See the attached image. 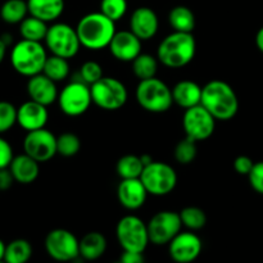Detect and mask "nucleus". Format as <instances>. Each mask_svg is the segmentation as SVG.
<instances>
[{"label": "nucleus", "instance_id": "nucleus-1", "mask_svg": "<svg viewBox=\"0 0 263 263\" xmlns=\"http://www.w3.org/2000/svg\"><path fill=\"white\" fill-rule=\"evenodd\" d=\"M200 104L216 121H230L239 112L238 95L233 86L223 80H211L203 86Z\"/></svg>", "mask_w": 263, "mask_h": 263}, {"label": "nucleus", "instance_id": "nucleus-2", "mask_svg": "<svg viewBox=\"0 0 263 263\" xmlns=\"http://www.w3.org/2000/svg\"><path fill=\"white\" fill-rule=\"evenodd\" d=\"M197 54V41L193 33L172 31L157 48L159 63L167 68L177 69L186 67Z\"/></svg>", "mask_w": 263, "mask_h": 263}, {"label": "nucleus", "instance_id": "nucleus-3", "mask_svg": "<svg viewBox=\"0 0 263 263\" xmlns=\"http://www.w3.org/2000/svg\"><path fill=\"white\" fill-rule=\"evenodd\" d=\"M76 31L82 48L94 51L108 48L117 32L115 21L102 12L85 14L77 23Z\"/></svg>", "mask_w": 263, "mask_h": 263}, {"label": "nucleus", "instance_id": "nucleus-4", "mask_svg": "<svg viewBox=\"0 0 263 263\" xmlns=\"http://www.w3.org/2000/svg\"><path fill=\"white\" fill-rule=\"evenodd\" d=\"M48 49L39 41L20 40L10 49L9 61L13 69L23 77H32L43 73L48 59Z\"/></svg>", "mask_w": 263, "mask_h": 263}, {"label": "nucleus", "instance_id": "nucleus-5", "mask_svg": "<svg viewBox=\"0 0 263 263\" xmlns=\"http://www.w3.org/2000/svg\"><path fill=\"white\" fill-rule=\"evenodd\" d=\"M138 104L149 113H166L174 104L172 89L158 77L140 80L135 90Z\"/></svg>", "mask_w": 263, "mask_h": 263}, {"label": "nucleus", "instance_id": "nucleus-6", "mask_svg": "<svg viewBox=\"0 0 263 263\" xmlns=\"http://www.w3.org/2000/svg\"><path fill=\"white\" fill-rule=\"evenodd\" d=\"M44 43L49 53L66 59L74 58L81 49L76 27L64 22H54L49 26Z\"/></svg>", "mask_w": 263, "mask_h": 263}, {"label": "nucleus", "instance_id": "nucleus-7", "mask_svg": "<svg viewBox=\"0 0 263 263\" xmlns=\"http://www.w3.org/2000/svg\"><path fill=\"white\" fill-rule=\"evenodd\" d=\"M140 180L143 181L149 195L164 197L174 192L179 177L171 164L153 161L151 164L144 167Z\"/></svg>", "mask_w": 263, "mask_h": 263}, {"label": "nucleus", "instance_id": "nucleus-8", "mask_svg": "<svg viewBox=\"0 0 263 263\" xmlns=\"http://www.w3.org/2000/svg\"><path fill=\"white\" fill-rule=\"evenodd\" d=\"M90 90L92 103L103 110H118L128 100L127 87L116 77L103 76L90 86Z\"/></svg>", "mask_w": 263, "mask_h": 263}, {"label": "nucleus", "instance_id": "nucleus-9", "mask_svg": "<svg viewBox=\"0 0 263 263\" xmlns=\"http://www.w3.org/2000/svg\"><path fill=\"white\" fill-rule=\"evenodd\" d=\"M116 236L123 251L144 253L151 243L148 225L135 215H127L118 221L116 226Z\"/></svg>", "mask_w": 263, "mask_h": 263}, {"label": "nucleus", "instance_id": "nucleus-10", "mask_svg": "<svg viewBox=\"0 0 263 263\" xmlns=\"http://www.w3.org/2000/svg\"><path fill=\"white\" fill-rule=\"evenodd\" d=\"M58 105L62 113L68 117H80L89 110L92 104L91 90L87 84L80 79L69 81L59 91Z\"/></svg>", "mask_w": 263, "mask_h": 263}, {"label": "nucleus", "instance_id": "nucleus-11", "mask_svg": "<svg viewBox=\"0 0 263 263\" xmlns=\"http://www.w3.org/2000/svg\"><path fill=\"white\" fill-rule=\"evenodd\" d=\"M44 246L49 257L57 262H72L80 257V240L66 229L49 231Z\"/></svg>", "mask_w": 263, "mask_h": 263}, {"label": "nucleus", "instance_id": "nucleus-12", "mask_svg": "<svg viewBox=\"0 0 263 263\" xmlns=\"http://www.w3.org/2000/svg\"><path fill=\"white\" fill-rule=\"evenodd\" d=\"M149 240L154 246H166L181 231L182 222L179 212L159 211L149 220Z\"/></svg>", "mask_w": 263, "mask_h": 263}, {"label": "nucleus", "instance_id": "nucleus-13", "mask_svg": "<svg viewBox=\"0 0 263 263\" xmlns=\"http://www.w3.org/2000/svg\"><path fill=\"white\" fill-rule=\"evenodd\" d=\"M182 127L187 138L194 141H204L213 135L216 118L202 104L185 109L182 116Z\"/></svg>", "mask_w": 263, "mask_h": 263}, {"label": "nucleus", "instance_id": "nucleus-14", "mask_svg": "<svg viewBox=\"0 0 263 263\" xmlns=\"http://www.w3.org/2000/svg\"><path fill=\"white\" fill-rule=\"evenodd\" d=\"M23 152L39 163H45L58 154L57 136L45 127L28 131L23 139Z\"/></svg>", "mask_w": 263, "mask_h": 263}, {"label": "nucleus", "instance_id": "nucleus-15", "mask_svg": "<svg viewBox=\"0 0 263 263\" xmlns=\"http://www.w3.org/2000/svg\"><path fill=\"white\" fill-rule=\"evenodd\" d=\"M203 243L195 231H180L168 244V254L176 263H192L200 256Z\"/></svg>", "mask_w": 263, "mask_h": 263}, {"label": "nucleus", "instance_id": "nucleus-16", "mask_svg": "<svg viewBox=\"0 0 263 263\" xmlns=\"http://www.w3.org/2000/svg\"><path fill=\"white\" fill-rule=\"evenodd\" d=\"M108 49L115 59L123 63H131L139 54L143 53V41L130 30L117 31Z\"/></svg>", "mask_w": 263, "mask_h": 263}, {"label": "nucleus", "instance_id": "nucleus-17", "mask_svg": "<svg viewBox=\"0 0 263 263\" xmlns=\"http://www.w3.org/2000/svg\"><path fill=\"white\" fill-rule=\"evenodd\" d=\"M128 26V30L135 33L141 41H148L158 32L159 18L152 8L139 7L130 15Z\"/></svg>", "mask_w": 263, "mask_h": 263}, {"label": "nucleus", "instance_id": "nucleus-18", "mask_svg": "<svg viewBox=\"0 0 263 263\" xmlns=\"http://www.w3.org/2000/svg\"><path fill=\"white\" fill-rule=\"evenodd\" d=\"M49 121L48 107L33 100H27L17 108V123L25 131L44 128Z\"/></svg>", "mask_w": 263, "mask_h": 263}, {"label": "nucleus", "instance_id": "nucleus-19", "mask_svg": "<svg viewBox=\"0 0 263 263\" xmlns=\"http://www.w3.org/2000/svg\"><path fill=\"white\" fill-rule=\"evenodd\" d=\"M148 192L140 179L121 180L117 186V199L127 211H138L145 204Z\"/></svg>", "mask_w": 263, "mask_h": 263}, {"label": "nucleus", "instance_id": "nucleus-20", "mask_svg": "<svg viewBox=\"0 0 263 263\" xmlns=\"http://www.w3.org/2000/svg\"><path fill=\"white\" fill-rule=\"evenodd\" d=\"M26 89H27V94L31 100L40 103L45 107L58 102L59 90L57 82H54L44 73L30 77Z\"/></svg>", "mask_w": 263, "mask_h": 263}, {"label": "nucleus", "instance_id": "nucleus-21", "mask_svg": "<svg viewBox=\"0 0 263 263\" xmlns=\"http://www.w3.org/2000/svg\"><path fill=\"white\" fill-rule=\"evenodd\" d=\"M9 170L14 177L15 182L22 185H30L37 180L40 175V163L27 156L26 153L14 156Z\"/></svg>", "mask_w": 263, "mask_h": 263}, {"label": "nucleus", "instance_id": "nucleus-22", "mask_svg": "<svg viewBox=\"0 0 263 263\" xmlns=\"http://www.w3.org/2000/svg\"><path fill=\"white\" fill-rule=\"evenodd\" d=\"M202 86L192 80H181L172 87L174 103L182 109L199 105L202 102Z\"/></svg>", "mask_w": 263, "mask_h": 263}, {"label": "nucleus", "instance_id": "nucleus-23", "mask_svg": "<svg viewBox=\"0 0 263 263\" xmlns=\"http://www.w3.org/2000/svg\"><path fill=\"white\" fill-rule=\"evenodd\" d=\"M28 14L46 23H54L63 14L64 0H27Z\"/></svg>", "mask_w": 263, "mask_h": 263}, {"label": "nucleus", "instance_id": "nucleus-24", "mask_svg": "<svg viewBox=\"0 0 263 263\" xmlns=\"http://www.w3.org/2000/svg\"><path fill=\"white\" fill-rule=\"evenodd\" d=\"M107 251V239L102 233L91 231L80 240V257L85 261H97Z\"/></svg>", "mask_w": 263, "mask_h": 263}, {"label": "nucleus", "instance_id": "nucleus-25", "mask_svg": "<svg viewBox=\"0 0 263 263\" xmlns=\"http://www.w3.org/2000/svg\"><path fill=\"white\" fill-rule=\"evenodd\" d=\"M168 23L172 30L177 32L193 33L197 25V20H195L194 12L190 8L185 5H177L170 10Z\"/></svg>", "mask_w": 263, "mask_h": 263}, {"label": "nucleus", "instance_id": "nucleus-26", "mask_svg": "<svg viewBox=\"0 0 263 263\" xmlns=\"http://www.w3.org/2000/svg\"><path fill=\"white\" fill-rule=\"evenodd\" d=\"M133 72L136 79L148 80L157 76L159 67V61L157 55H152L149 53H141L131 62Z\"/></svg>", "mask_w": 263, "mask_h": 263}, {"label": "nucleus", "instance_id": "nucleus-27", "mask_svg": "<svg viewBox=\"0 0 263 263\" xmlns=\"http://www.w3.org/2000/svg\"><path fill=\"white\" fill-rule=\"evenodd\" d=\"M27 14V0H7L0 7V18L8 25H20Z\"/></svg>", "mask_w": 263, "mask_h": 263}, {"label": "nucleus", "instance_id": "nucleus-28", "mask_svg": "<svg viewBox=\"0 0 263 263\" xmlns=\"http://www.w3.org/2000/svg\"><path fill=\"white\" fill-rule=\"evenodd\" d=\"M48 23L39 18L27 15L22 22L20 23V35L25 40L30 41H41L45 40V36L48 33Z\"/></svg>", "mask_w": 263, "mask_h": 263}, {"label": "nucleus", "instance_id": "nucleus-29", "mask_svg": "<svg viewBox=\"0 0 263 263\" xmlns=\"http://www.w3.org/2000/svg\"><path fill=\"white\" fill-rule=\"evenodd\" d=\"M144 163L141 162L140 156L135 154H125L118 159L116 164V171L121 180L140 179L144 171Z\"/></svg>", "mask_w": 263, "mask_h": 263}, {"label": "nucleus", "instance_id": "nucleus-30", "mask_svg": "<svg viewBox=\"0 0 263 263\" xmlns=\"http://www.w3.org/2000/svg\"><path fill=\"white\" fill-rule=\"evenodd\" d=\"M43 73L57 84L64 81L68 79L69 73H71V66H69L68 59L50 54L45 62Z\"/></svg>", "mask_w": 263, "mask_h": 263}, {"label": "nucleus", "instance_id": "nucleus-31", "mask_svg": "<svg viewBox=\"0 0 263 263\" xmlns=\"http://www.w3.org/2000/svg\"><path fill=\"white\" fill-rule=\"evenodd\" d=\"M32 257V246L26 239H14L7 244L5 263H27Z\"/></svg>", "mask_w": 263, "mask_h": 263}, {"label": "nucleus", "instance_id": "nucleus-32", "mask_svg": "<svg viewBox=\"0 0 263 263\" xmlns=\"http://www.w3.org/2000/svg\"><path fill=\"white\" fill-rule=\"evenodd\" d=\"M179 215L181 218L182 226H185L190 231L202 230L207 223V215L199 207L189 205V207L182 208Z\"/></svg>", "mask_w": 263, "mask_h": 263}, {"label": "nucleus", "instance_id": "nucleus-33", "mask_svg": "<svg viewBox=\"0 0 263 263\" xmlns=\"http://www.w3.org/2000/svg\"><path fill=\"white\" fill-rule=\"evenodd\" d=\"M81 149V140L73 133H63L57 136V152L64 158H71L79 154Z\"/></svg>", "mask_w": 263, "mask_h": 263}, {"label": "nucleus", "instance_id": "nucleus-34", "mask_svg": "<svg viewBox=\"0 0 263 263\" xmlns=\"http://www.w3.org/2000/svg\"><path fill=\"white\" fill-rule=\"evenodd\" d=\"M198 148H197V141L193 139L185 136L184 139L179 141L175 146L174 157L180 164H190L194 162L197 158Z\"/></svg>", "mask_w": 263, "mask_h": 263}, {"label": "nucleus", "instance_id": "nucleus-35", "mask_svg": "<svg viewBox=\"0 0 263 263\" xmlns=\"http://www.w3.org/2000/svg\"><path fill=\"white\" fill-rule=\"evenodd\" d=\"M128 9L127 0H100V10L112 21L122 20Z\"/></svg>", "mask_w": 263, "mask_h": 263}, {"label": "nucleus", "instance_id": "nucleus-36", "mask_svg": "<svg viewBox=\"0 0 263 263\" xmlns=\"http://www.w3.org/2000/svg\"><path fill=\"white\" fill-rule=\"evenodd\" d=\"M17 123V107L7 100H0V135L12 130Z\"/></svg>", "mask_w": 263, "mask_h": 263}, {"label": "nucleus", "instance_id": "nucleus-37", "mask_svg": "<svg viewBox=\"0 0 263 263\" xmlns=\"http://www.w3.org/2000/svg\"><path fill=\"white\" fill-rule=\"evenodd\" d=\"M103 74V67L95 61H87L81 66L79 71V79L87 84L89 86L94 85L95 82L99 81Z\"/></svg>", "mask_w": 263, "mask_h": 263}, {"label": "nucleus", "instance_id": "nucleus-38", "mask_svg": "<svg viewBox=\"0 0 263 263\" xmlns=\"http://www.w3.org/2000/svg\"><path fill=\"white\" fill-rule=\"evenodd\" d=\"M248 179L252 189L263 195V161L254 163L251 174L248 175Z\"/></svg>", "mask_w": 263, "mask_h": 263}, {"label": "nucleus", "instance_id": "nucleus-39", "mask_svg": "<svg viewBox=\"0 0 263 263\" xmlns=\"http://www.w3.org/2000/svg\"><path fill=\"white\" fill-rule=\"evenodd\" d=\"M14 158L13 148L7 139L0 135V168H8Z\"/></svg>", "mask_w": 263, "mask_h": 263}, {"label": "nucleus", "instance_id": "nucleus-40", "mask_svg": "<svg viewBox=\"0 0 263 263\" xmlns=\"http://www.w3.org/2000/svg\"><path fill=\"white\" fill-rule=\"evenodd\" d=\"M253 166V159L249 158L248 156H239L234 159V170H235L239 175H243V176H248V175L251 174Z\"/></svg>", "mask_w": 263, "mask_h": 263}, {"label": "nucleus", "instance_id": "nucleus-41", "mask_svg": "<svg viewBox=\"0 0 263 263\" xmlns=\"http://www.w3.org/2000/svg\"><path fill=\"white\" fill-rule=\"evenodd\" d=\"M14 177H13L12 172H10L9 167L8 168H0V192H7L10 189L14 182Z\"/></svg>", "mask_w": 263, "mask_h": 263}, {"label": "nucleus", "instance_id": "nucleus-42", "mask_svg": "<svg viewBox=\"0 0 263 263\" xmlns=\"http://www.w3.org/2000/svg\"><path fill=\"white\" fill-rule=\"evenodd\" d=\"M120 261L122 263H145L143 253L130 251H123V253L120 257Z\"/></svg>", "mask_w": 263, "mask_h": 263}, {"label": "nucleus", "instance_id": "nucleus-43", "mask_svg": "<svg viewBox=\"0 0 263 263\" xmlns=\"http://www.w3.org/2000/svg\"><path fill=\"white\" fill-rule=\"evenodd\" d=\"M256 45H257V48H258V50L261 51V53H263V27L259 28L258 32H257Z\"/></svg>", "mask_w": 263, "mask_h": 263}, {"label": "nucleus", "instance_id": "nucleus-44", "mask_svg": "<svg viewBox=\"0 0 263 263\" xmlns=\"http://www.w3.org/2000/svg\"><path fill=\"white\" fill-rule=\"evenodd\" d=\"M7 49H8V45L3 41V39L0 37V64H2L3 61L5 59V55H7Z\"/></svg>", "mask_w": 263, "mask_h": 263}, {"label": "nucleus", "instance_id": "nucleus-45", "mask_svg": "<svg viewBox=\"0 0 263 263\" xmlns=\"http://www.w3.org/2000/svg\"><path fill=\"white\" fill-rule=\"evenodd\" d=\"M141 158V162L144 163V166H148V164H151L152 162L154 161L153 157L151 156V154H143V156H140Z\"/></svg>", "mask_w": 263, "mask_h": 263}, {"label": "nucleus", "instance_id": "nucleus-46", "mask_svg": "<svg viewBox=\"0 0 263 263\" xmlns=\"http://www.w3.org/2000/svg\"><path fill=\"white\" fill-rule=\"evenodd\" d=\"M5 249H7V244L0 239V261H4L5 256Z\"/></svg>", "mask_w": 263, "mask_h": 263}, {"label": "nucleus", "instance_id": "nucleus-47", "mask_svg": "<svg viewBox=\"0 0 263 263\" xmlns=\"http://www.w3.org/2000/svg\"><path fill=\"white\" fill-rule=\"evenodd\" d=\"M113 263H122V262H121L120 259H118V261H116V262H113Z\"/></svg>", "mask_w": 263, "mask_h": 263}, {"label": "nucleus", "instance_id": "nucleus-48", "mask_svg": "<svg viewBox=\"0 0 263 263\" xmlns=\"http://www.w3.org/2000/svg\"><path fill=\"white\" fill-rule=\"evenodd\" d=\"M0 263H5V262L4 261H0Z\"/></svg>", "mask_w": 263, "mask_h": 263}]
</instances>
